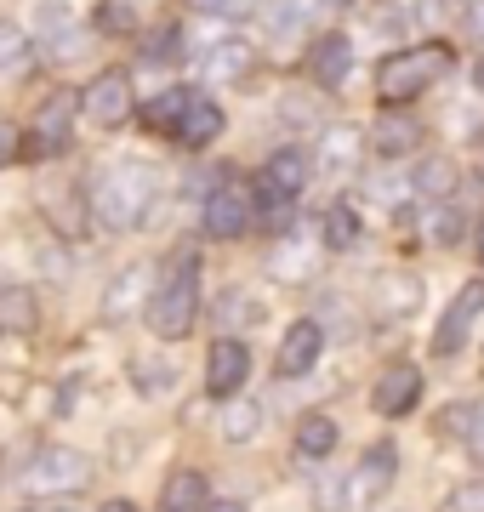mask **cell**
<instances>
[{"mask_svg":"<svg viewBox=\"0 0 484 512\" xmlns=\"http://www.w3.org/2000/svg\"><path fill=\"white\" fill-rule=\"evenodd\" d=\"M97 512H137V507H131V501H103Z\"/></svg>","mask_w":484,"mask_h":512,"instance_id":"60d3db41","label":"cell"},{"mask_svg":"<svg viewBox=\"0 0 484 512\" xmlns=\"http://www.w3.org/2000/svg\"><path fill=\"white\" fill-rule=\"evenodd\" d=\"M445 69H450V46H410V52L382 57L376 92H382V103H410V97L428 92Z\"/></svg>","mask_w":484,"mask_h":512,"instance_id":"3957f363","label":"cell"},{"mask_svg":"<svg viewBox=\"0 0 484 512\" xmlns=\"http://www.w3.org/2000/svg\"><path fill=\"white\" fill-rule=\"evenodd\" d=\"M223 109L211 103V97H200V92H188V109H183V120H177V143L183 148H205V143H217L223 137Z\"/></svg>","mask_w":484,"mask_h":512,"instance_id":"5bb4252c","label":"cell"},{"mask_svg":"<svg viewBox=\"0 0 484 512\" xmlns=\"http://www.w3.org/2000/svg\"><path fill=\"white\" fill-rule=\"evenodd\" d=\"M348 69H354V40L348 35H319L314 46H308V74H314L325 92L348 86Z\"/></svg>","mask_w":484,"mask_h":512,"instance_id":"8fae6325","label":"cell"},{"mask_svg":"<svg viewBox=\"0 0 484 512\" xmlns=\"http://www.w3.org/2000/svg\"><path fill=\"white\" fill-rule=\"evenodd\" d=\"M257 217V200H245L240 188H211L205 200V234L211 239H240Z\"/></svg>","mask_w":484,"mask_h":512,"instance_id":"30bf717a","label":"cell"},{"mask_svg":"<svg viewBox=\"0 0 484 512\" xmlns=\"http://www.w3.org/2000/svg\"><path fill=\"white\" fill-rule=\"evenodd\" d=\"M0 330H35V296L0 291Z\"/></svg>","mask_w":484,"mask_h":512,"instance_id":"d4e9b609","label":"cell"},{"mask_svg":"<svg viewBox=\"0 0 484 512\" xmlns=\"http://www.w3.org/2000/svg\"><path fill=\"white\" fill-rule=\"evenodd\" d=\"M371 302L382 319H410V313L422 308V279L416 274H382L371 285Z\"/></svg>","mask_w":484,"mask_h":512,"instance_id":"9a60e30c","label":"cell"},{"mask_svg":"<svg viewBox=\"0 0 484 512\" xmlns=\"http://www.w3.org/2000/svg\"><path fill=\"white\" fill-rule=\"evenodd\" d=\"M416 399H422V370L405 365V359L388 365L382 376H376V387H371V410L376 416H410Z\"/></svg>","mask_w":484,"mask_h":512,"instance_id":"52a82bcc","label":"cell"},{"mask_svg":"<svg viewBox=\"0 0 484 512\" xmlns=\"http://www.w3.org/2000/svg\"><path fill=\"white\" fill-rule=\"evenodd\" d=\"M0 160H18V131L0 126Z\"/></svg>","mask_w":484,"mask_h":512,"instance_id":"74e56055","label":"cell"},{"mask_svg":"<svg viewBox=\"0 0 484 512\" xmlns=\"http://www.w3.org/2000/svg\"><path fill=\"white\" fill-rule=\"evenodd\" d=\"M467 35L484 40V0H473V6H467Z\"/></svg>","mask_w":484,"mask_h":512,"instance_id":"8d00e7d4","label":"cell"},{"mask_svg":"<svg viewBox=\"0 0 484 512\" xmlns=\"http://www.w3.org/2000/svg\"><path fill=\"white\" fill-rule=\"evenodd\" d=\"M393 473H399V450L393 444H371L365 456H359V473H354V501H376V495L393 484Z\"/></svg>","mask_w":484,"mask_h":512,"instance_id":"2e32d148","label":"cell"},{"mask_svg":"<svg viewBox=\"0 0 484 512\" xmlns=\"http://www.w3.org/2000/svg\"><path fill=\"white\" fill-rule=\"evenodd\" d=\"M354 131H342V126H331L325 131V165H354Z\"/></svg>","mask_w":484,"mask_h":512,"instance_id":"f1b7e54d","label":"cell"},{"mask_svg":"<svg viewBox=\"0 0 484 512\" xmlns=\"http://www.w3.org/2000/svg\"><path fill=\"white\" fill-rule=\"evenodd\" d=\"M262 308H251V291H228L223 296V319L228 325H245V319H257Z\"/></svg>","mask_w":484,"mask_h":512,"instance_id":"4dcf8cb0","label":"cell"},{"mask_svg":"<svg viewBox=\"0 0 484 512\" xmlns=\"http://www.w3.org/2000/svg\"><path fill=\"white\" fill-rule=\"evenodd\" d=\"M473 92L484 97V57H479V63H473Z\"/></svg>","mask_w":484,"mask_h":512,"instance_id":"ab89813d","label":"cell"},{"mask_svg":"<svg viewBox=\"0 0 484 512\" xmlns=\"http://www.w3.org/2000/svg\"><path fill=\"white\" fill-rule=\"evenodd\" d=\"M154 205V171L149 165H103V177L92 188V211L109 228H137V222L149 217Z\"/></svg>","mask_w":484,"mask_h":512,"instance_id":"7a4b0ae2","label":"cell"},{"mask_svg":"<svg viewBox=\"0 0 484 512\" xmlns=\"http://www.w3.org/2000/svg\"><path fill=\"white\" fill-rule=\"evenodd\" d=\"M479 262H484V228H479Z\"/></svg>","mask_w":484,"mask_h":512,"instance_id":"b9f144b4","label":"cell"},{"mask_svg":"<svg viewBox=\"0 0 484 512\" xmlns=\"http://www.w3.org/2000/svg\"><path fill=\"white\" fill-rule=\"evenodd\" d=\"M274 279H308V251L302 245H280L274 251Z\"/></svg>","mask_w":484,"mask_h":512,"instance_id":"83f0119b","label":"cell"},{"mask_svg":"<svg viewBox=\"0 0 484 512\" xmlns=\"http://www.w3.org/2000/svg\"><path fill=\"white\" fill-rule=\"evenodd\" d=\"M205 12H223V18H240V12H251V0H200Z\"/></svg>","mask_w":484,"mask_h":512,"instance_id":"d590c367","label":"cell"},{"mask_svg":"<svg viewBox=\"0 0 484 512\" xmlns=\"http://www.w3.org/2000/svg\"><path fill=\"white\" fill-rule=\"evenodd\" d=\"M160 501H166V512H205V501H211V495H205V473H194V467L171 473Z\"/></svg>","mask_w":484,"mask_h":512,"instance_id":"d6986e66","label":"cell"},{"mask_svg":"<svg viewBox=\"0 0 484 512\" xmlns=\"http://www.w3.org/2000/svg\"><path fill=\"white\" fill-rule=\"evenodd\" d=\"M479 308H484V285H462L456 302L445 308V319H439V330H433V353H439V359H450V353L467 348V330H473Z\"/></svg>","mask_w":484,"mask_h":512,"instance_id":"ba28073f","label":"cell"},{"mask_svg":"<svg viewBox=\"0 0 484 512\" xmlns=\"http://www.w3.org/2000/svg\"><path fill=\"white\" fill-rule=\"evenodd\" d=\"M251 376V348H245L240 336H223V342H211V359H205V393L211 399H234Z\"/></svg>","mask_w":484,"mask_h":512,"instance_id":"5b68a950","label":"cell"},{"mask_svg":"<svg viewBox=\"0 0 484 512\" xmlns=\"http://www.w3.org/2000/svg\"><path fill=\"white\" fill-rule=\"evenodd\" d=\"M422 137H428V126L410 120V114H382V120L371 126V148L382 154V160H405V154H416Z\"/></svg>","mask_w":484,"mask_h":512,"instance_id":"4fadbf2b","label":"cell"},{"mask_svg":"<svg viewBox=\"0 0 484 512\" xmlns=\"http://www.w3.org/2000/svg\"><path fill=\"white\" fill-rule=\"evenodd\" d=\"M319 353H325V330L314 325V319H297V325L285 330V342H280V376H302V370H314L319 365Z\"/></svg>","mask_w":484,"mask_h":512,"instance_id":"7c38bea8","label":"cell"},{"mask_svg":"<svg viewBox=\"0 0 484 512\" xmlns=\"http://www.w3.org/2000/svg\"><path fill=\"white\" fill-rule=\"evenodd\" d=\"M92 478V461L80 456V450H63V444H52V450H40L35 461H29V473H23V484L35 495H69L80 490Z\"/></svg>","mask_w":484,"mask_h":512,"instance_id":"277c9868","label":"cell"},{"mask_svg":"<svg viewBox=\"0 0 484 512\" xmlns=\"http://www.w3.org/2000/svg\"><path fill=\"white\" fill-rule=\"evenodd\" d=\"M137 382H143V387H149V393H154V387H171V382H177V370H171V365H160V370L137 365Z\"/></svg>","mask_w":484,"mask_h":512,"instance_id":"836d02e7","label":"cell"},{"mask_svg":"<svg viewBox=\"0 0 484 512\" xmlns=\"http://www.w3.org/2000/svg\"><path fill=\"white\" fill-rule=\"evenodd\" d=\"M314 18H319V0H274L268 6V29L274 35H302Z\"/></svg>","mask_w":484,"mask_h":512,"instance_id":"603a6c76","label":"cell"},{"mask_svg":"<svg viewBox=\"0 0 484 512\" xmlns=\"http://www.w3.org/2000/svg\"><path fill=\"white\" fill-rule=\"evenodd\" d=\"M137 285H143V274H131L126 285H114V291H109V313H120V302H131V296H137Z\"/></svg>","mask_w":484,"mask_h":512,"instance_id":"e575fe53","label":"cell"},{"mask_svg":"<svg viewBox=\"0 0 484 512\" xmlns=\"http://www.w3.org/2000/svg\"><path fill=\"white\" fill-rule=\"evenodd\" d=\"M416 188H422V194H439V200H445V194H456V165H450V160H422Z\"/></svg>","mask_w":484,"mask_h":512,"instance_id":"484cf974","label":"cell"},{"mask_svg":"<svg viewBox=\"0 0 484 512\" xmlns=\"http://www.w3.org/2000/svg\"><path fill=\"white\" fill-rule=\"evenodd\" d=\"M467 450H473V456L484 461V399L473 404V410H467Z\"/></svg>","mask_w":484,"mask_h":512,"instance_id":"d6a6232c","label":"cell"},{"mask_svg":"<svg viewBox=\"0 0 484 512\" xmlns=\"http://www.w3.org/2000/svg\"><path fill=\"white\" fill-rule=\"evenodd\" d=\"M143 319H149V330L160 342H183L188 330H194V319H200V262L194 256H183L171 268V279H160L149 291Z\"/></svg>","mask_w":484,"mask_h":512,"instance_id":"6da1fadb","label":"cell"},{"mask_svg":"<svg viewBox=\"0 0 484 512\" xmlns=\"http://www.w3.org/2000/svg\"><path fill=\"white\" fill-rule=\"evenodd\" d=\"M23 52H29V35H23L18 23L0 18V69H12V63H18Z\"/></svg>","mask_w":484,"mask_h":512,"instance_id":"f546056e","label":"cell"},{"mask_svg":"<svg viewBox=\"0 0 484 512\" xmlns=\"http://www.w3.org/2000/svg\"><path fill=\"white\" fill-rule=\"evenodd\" d=\"M262 427V410L257 399H223V439L228 444H251Z\"/></svg>","mask_w":484,"mask_h":512,"instance_id":"7402d4cb","label":"cell"},{"mask_svg":"<svg viewBox=\"0 0 484 512\" xmlns=\"http://www.w3.org/2000/svg\"><path fill=\"white\" fill-rule=\"evenodd\" d=\"M354 239H359V211L354 205H331V211H325V245H331V251H348Z\"/></svg>","mask_w":484,"mask_h":512,"instance_id":"cb8c5ba5","label":"cell"},{"mask_svg":"<svg viewBox=\"0 0 484 512\" xmlns=\"http://www.w3.org/2000/svg\"><path fill=\"white\" fill-rule=\"evenodd\" d=\"M205 512H245V501H205Z\"/></svg>","mask_w":484,"mask_h":512,"instance_id":"f35d334b","label":"cell"},{"mask_svg":"<svg viewBox=\"0 0 484 512\" xmlns=\"http://www.w3.org/2000/svg\"><path fill=\"white\" fill-rule=\"evenodd\" d=\"M308 177H314V160H308L302 148H280L274 160L262 165V183L280 188V194H291V200H297L302 188H308Z\"/></svg>","mask_w":484,"mask_h":512,"instance_id":"ac0fdd59","label":"cell"},{"mask_svg":"<svg viewBox=\"0 0 484 512\" xmlns=\"http://www.w3.org/2000/svg\"><path fill=\"white\" fill-rule=\"evenodd\" d=\"M251 69H257V46L240 40V35L217 40V46L205 52V74H211V80H245Z\"/></svg>","mask_w":484,"mask_h":512,"instance_id":"e0dca14e","label":"cell"},{"mask_svg":"<svg viewBox=\"0 0 484 512\" xmlns=\"http://www.w3.org/2000/svg\"><path fill=\"white\" fill-rule=\"evenodd\" d=\"M439 512H484V478H467V484H456V490L445 495V507Z\"/></svg>","mask_w":484,"mask_h":512,"instance_id":"4316f807","label":"cell"},{"mask_svg":"<svg viewBox=\"0 0 484 512\" xmlns=\"http://www.w3.org/2000/svg\"><path fill=\"white\" fill-rule=\"evenodd\" d=\"M336 444H342V433H336L331 416H302V427H297V456L302 461H325Z\"/></svg>","mask_w":484,"mask_h":512,"instance_id":"ffe728a7","label":"cell"},{"mask_svg":"<svg viewBox=\"0 0 484 512\" xmlns=\"http://www.w3.org/2000/svg\"><path fill=\"white\" fill-rule=\"evenodd\" d=\"M80 109H86V120H92V126H126V114H131V80H126V74H97L92 86H86V97H80Z\"/></svg>","mask_w":484,"mask_h":512,"instance_id":"9c48e42d","label":"cell"},{"mask_svg":"<svg viewBox=\"0 0 484 512\" xmlns=\"http://www.w3.org/2000/svg\"><path fill=\"white\" fill-rule=\"evenodd\" d=\"M428 234L439 239V245H450V239L462 234V211H450V205H445V211H433V222H428Z\"/></svg>","mask_w":484,"mask_h":512,"instance_id":"1f68e13d","label":"cell"},{"mask_svg":"<svg viewBox=\"0 0 484 512\" xmlns=\"http://www.w3.org/2000/svg\"><path fill=\"white\" fill-rule=\"evenodd\" d=\"M75 114H80V97L75 92H57L52 103L35 114V126H29V148H35V154H63L69 137H75Z\"/></svg>","mask_w":484,"mask_h":512,"instance_id":"8992f818","label":"cell"},{"mask_svg":"<svg viewBox=\"0 0 484 512\" xmlns=\"http://www.w3.org/2000/svg\"><path fill=\"white\" fill-rule=\"evenodd\" d=\"M183 109H188V86H171L166 97L143 103V126L160 131V137H177V120H183Z\"/></svg>","mask_w":484,"mask_h":512,"instance_id":"44dd1931","label":"cell"}]
</instances>
